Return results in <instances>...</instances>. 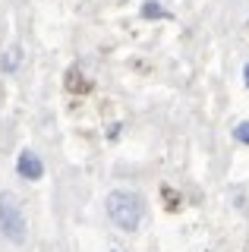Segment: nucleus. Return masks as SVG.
I'll list each match as a JSON object with an SVG mask.
<instances>
[{
	"label": "nucleus",
	"mask_w": 249,
	"mask_h": 252,
	"mask_svg": "<svg viewBox=\"0 0 249 252\" xmlns=\"http://www.w3.org/2000/svg\"><path fill=\"white\" fill-rule=\"evenodd\" d=\"M0 230L6 240L22 243L26 240V218H22V205L13 192H0Z\"/></svg>",
	"instance_id": "nucleus-2"
},
{
	"label": "nucleus",
	"mask_w": 249,
	"mask_h": 252,
	"mask_svg": "<svg viewBox=\"0 0 249 252\" xmlns=\"http://www.w3.org/2000/svg\"><path fill=\"white\" fill-rule=\"evenodd\" d=\"M107 215L120 230H139L142 224V215H145V205L136 192H126V189H114L107 195Z\"/></svg>",
	"instance_id": "nucleus-1"
},
{
	"label": "nucleus",
	"mask_w": 249,
	"mask_h": 252,
	"mask_svg": "<svg viewBox=\"0 0 249 252\" xmlns=\"http://www.w3.org/2000/svg\"><path fill=\"white\" fill-rule=\"evenodd\" d=\"M19 57H22V51H19V47H10V51H6V60H3V69H16Z\"/></svg>",
	"instance_id": "nucleus-7"
},
{
	"label": "nucleus",
	"mask_w": 249,
	"mask_h": 252,
	"mask_svg": "<svg viewBox=\"0 0 249 252\" xmlns=\"http://www.w3.org/2000/svg\"><path fill=\"white\" fill-rule=\"evenodd\" d=\"M233 139H237L240 145H249V120L237 123V129H233Z\"/></svg>",
	"instance_id": "nucleus-6"
},
{
	"label": "nucleus",
	"mask_w": 249,
	"mask_h": 252,
	"mask_svg": "<svg viewBox=\"0 0 249 252\" xmlns=\"http://www.w3.org/2000/svg\"><path fill=\"white\" fill-rule=\"evenodd\" d=\"M16 170H19V177H26V180H41L44 177V164L35 152H22L19 161H16Z\"/></svg>",
	"instance_id": "nucleus-3"
},
{
	"label": "nucleus",
	"mask_w": 249,
	"mask_h": 252,
	"mask_svg": "<svg viewBox=\"0 0 249 252\" xmlns=\"http://www.w3.org/2000/svg\"><path fill=\"white\" fill-rule=\"evenodd\" d=\"M243 79H246V85H249V63L243 66Z\"/></svg>",
	"instance_id": "nucleus-8"
},
{
	"label": "nucleus",
	"mask_w": 249,
	"mask_h": 252,
	"mask_svg": "<svg viewBox=\"0 0 249 252\" xmlns=\"http://www.w3.org/2000/svg\"><path fill=\"white\" fill-rule=\"evenodd\" d=\"M142 16H145V19H167V10H164V6H158V3H155V0H149V3H145L142 6Z\"/></svg>",
	"instance_id": "nucleus-5"
},
{
	"label": "nucleus",
	"mask_w": 249,
	"mask_h": 252,
	"mask_svg": "<svg viewBox=\"0 0 249 252\" xmlns=\"http://www.w3.org/2000/svg\"><path fill=\"white\" fill-rule=\"evenodd\" d=\"M66 89H69V92H89L92 85H89V82L82 79V73H76V69H69V73H66Z\"/></svg>",
	"instance_id": "nucleus-4"
}]
</instances>
